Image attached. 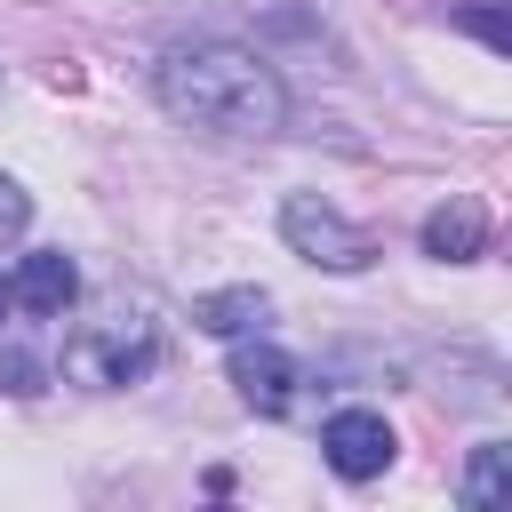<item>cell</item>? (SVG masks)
<instances>
[{
	"label": "cell",
	"instance_id": "6da1fadb",
	"mask_svg": "<svg viewBox=\"0 0 512 512\" xmlns=\"http://www.w3.org/2000/svg\"><path fill=\"white\" fill-rule=\"evenodd\" d=\"M152 88L184 128H208V136H272L288 120L280 72L240 40H176L152 64Z\"/></svg>",
	"mask_w": 512,
	"mask_h": 512
},
{
	"label": "cell",
	"instance_id": "7a4b0ae2",
	"mask_svg": "<svg viewBox=\"0 0 512 512\" xmlns=\"http://www.w3.org/2000/svg\"><path fill=\"white\" fill-rule=\"evenodd\" d=\"M152 360H160V320L144 304H104L64 336V376L88 392H128L152 376Z\"/></svg>",
	"mask_w": 512,
	"mask_h": 512
},
{
	"label": "cell",
	"instance_id": "3957f363",
	"mask_svg": "<svg viewBox=\"0 0 512 512\" xmlns=\"http://www.w3.org/2000/svg\"><path fill=\"white\" fill-rule=\"evenodd\" d=\"M280 240H288L304 264H328V272H368V264H376V232L344 224L320 192H288V208H280Z\"/></svg>",
	"mask_w": 512,
	"mask_h": 512
},
{
	"label": "cell",
	"instance_id": "277c9868",
	"mask_svg": "<svg viewBox=\"0 0 512 512\" xmlns=\"http://www.w3.org/2000/svg\"><path fill=\"white\" fill-rule=\"evenodd\" d=\"M232 384H240V400L256 408V416H288L296 408V360L280 352V344H264V328L256 336H232Z\"/></svg>",
	"mask_w": 512,
	"mask_h": 512
},
{
	"label": "cell",
	"instance_id": "5b68a950",
	"mask_svg": "<svg viewBox=\"0 0 512 512\" xmlns=\"http://www.w3.org/2000/svg\"><path fill=\"white\" fill-rule=\"evenodd\" d=\"M392 424L376 416V408H344V416H328L320 424V456H328V472H344V480H376L384 464H392Z\"/></svg>",
	"mask_w": 512,
	"mask_h": 512
},
{
	"label": "cell",
	"instance_id": "8992f818",
	"mask_svg": "<svg viewBox=\"0 0 512 512\" xmlns=\"http://www.w3.org/2000/svg\"><path fill=\"white\" fill-rule=\"evenodd\" d=\"M8 296H16L24 312H40V320H48V312H64V304L80 296V272H72V256H64V248H32V256L16 264V280H8Z\"/></svg>",
	"mask_w": 512,
	"mask_h": 512
},
{
	"label": "cell",
	"instance_id": "52a82bcc",
	"mask_svg": "<svg viewBox=\"0 0 512 512\" xmlns=\"http://www.w3.org/2000/svg\"><path fill=\"white\" fill-rule=\"evenodd\" d=\"M488 248V216H480V200H440L432 216H424V256H440V264H464V256H480Z\"/></svg>",
	"mask_w": 512,
	"mask_h": 512
},
{
	"label": "cell",
	"instance_id": "ba28073f",
	"mask_svg": "<svg viewBox=\"0 0 512 512\" xmlns=\"http://www.w3.org/2000/svg\"><path fill=\"white\" fill-rule=\"evenodd\" d=\"M264 312H272V296H264V288H216V296H200V304H192V320H200L208 336H256V328H264Z\"/></svg>",
	"mask_w": 512,
	"mask_h": 512
},
{
	"label": "cell",
	"instance_id": "9c48e42d",
	"mask_svg": "<svg viewBox=\"0 0 512 512\" xmlns=\"http://www.w3.org/2000/svg\"><path fill=\"white\" fill-rule=\"evenodd\" d=\"M504 488H512V448L504 440H480L472 448V472H464V504L488 512V504H504Z\"/></svg>",
	"mask_w": 512,
	"mask_h": 512
},
{
	"label": "cell",
	"instance_id": "30bf717a",
	"mask_svg": "<svg viewBox=\"0 0 512 512\" xmlns=\"http://www.w3.org/2000/svg\"><path fill=\"white\" fill-rule=\"evenodd\" d=\"M0 392L32 400V392H40V360H32V352H0Z\"/></svg>",
	"mask_w": 512,
	"mask_h": 512
},
{
	"label": "cell",
	"instance_id": "8fae6325",
	"mask_svg": "<svg viewBox=\"0 0 512 512\" xmlns=\"http://www.w3.org/2000/svg\"><path fill=\"white\" fill-rule=\"evenodd\" d=\"M464 32H480V40L496 48V56L512 48V24H504V8H496V0H488V8H464Z\"/></svg>",
	"mask_w": 512,
	"mask_h": 512
},
{
	"label": "cell",
	"instance_id": "7c38bea8",
	"mask_svg": "<svg viewBox=\"0 0 512 512\" xmlns=\"http://www.w3.org/2000/svg\"><path fill=\"white\" fill-rule=\"evenodd\" d=\"M32 224V200H24V184L16 176H0V240H16Z\"/></svg>",
	"mask_w": 512,
	"mask_h": 512
},
{
	"label": "cell",
	"instance_id": "4fadbf2b",
	"mask_svg": "<svg viewBox=\"0 0 512 512\" xmlns=\"http://www.w3.org/2000/svg\"><path fill=\"white\" fill-rule=\"evenodd\" d=\"M8 312H16V296H8V280H0V320H8Z\"/></svg>",
	"mask_w": 512,
	"mask_h": 512
}]
</instances>
